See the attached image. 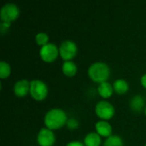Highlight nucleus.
<instances>
[{"instance_id": "f03ea898", "label": "nucleus", "mask_w": 146, "mask_h": 146, "mask_svg": "<svg viewBox=\"0 0 146 146\" xmlns=\"http://www.w3.org/2000/svg\"><path fill=\"white\" fill-rule=\"evenodd\" d=\"M88 76L90 79L98 84L107 81L110 75V68L108 64L103 62H97L92 63L88 70Z\"/></svg>"}, {"instance_id": "6e6552de", "label": "nucleus", "mask_w": 146, "mask_h": 146, "mask_svg": "<svg viewBox=\"0 0 146 146\" xmlns=\"http://www.w3.org/2000/svg\"><path fill=\"white\" fill-rule=\"evenodd\" d=\"M37 142L39 146H53L56 142L54 132L47 127L41 128L37 135Z\"/></svg>"}, {"instance_id": "6ab92c4d", "label": "nucleus", "mask_w": 146, "mask_h": 146, "mask_svg": "<svg viewBox=\"0 0 146 146\" xmlns=\"http://www.w3.org/2000/svg\"><path fill=\"white\" fill-rule=\"evenodd\" d=\"M66 125L68 126V127L69 129L74 130V129H76V128L78 127L79 122H78L77 120H75V119H74V118H70V119L68 120Z\"/></svg>"}, {"instance_id": "9b49d317", "label": "nucleus", "mask_w": 146, "mask_h": 146, "mask_svg": "<svg viewBox=\"0 0 146 146\" xmlns=\"http://www.w3.org/2000/svg\"><path fill=\"white\" fill-rule=\"evenodd\" d=\"M98 92L100 95V97H102L103 98H109L113 95L114 87L110 82L105 81L98 85Z\"/></svg>"}, {"instance_id": "5701e85b", "label": "nucleus", "mask_w": 146, "mask_h": 146, "mask_svg": "<svg viewBox=\"0 0 146 146\" xmlns=\"http://www.w3.org/2000/svg\"><path fill=\"white\" fill-rule=\"evenodd\" d=\"M145 115H146V107H145Z\"/></svg>"}, {"instance_id": "f8f14e48", "label": "nucleus", "mask_w": 146, "mask_h": 146, "mask_svg": "<svg viewBox=\"0 0 146 146\" xmlns=\"http://www.w3.org/2000/svg\"><path fill=\"white\" fill-rule=\"evenodd\" d=\"M102 143L101 136L96 132L89 133L84 139V144L86 146H100Z\"/></svg>"}, {"instance_id": "4be33fe9", "label": "nucleus", "mask_w": 146, "mask_h": 146, "mask_svg": "<svg viewBox=\"0 0 146 146\" xmlns=\"http://www.w3.org/2000/svg\"><path fill=\"white\" fill-rule=\"evenodd\" d=\"M140 83L146 89V74H145L144 75H142V77L140 79Z\"/></svg>"}, {"instance_id": "b1692460", "label": "nucleus", "mask_w": 146, "mask_h": 146, "mask_svg": "<svg viewBox=\"0 0 146 146\" xmlns=\"http://www.w3.org/2000/svg\"><path fill=\"white\" fill-rule=\"evenodd\" d=\"M145 146H146V144H145Z\"/></svg>"}, {"instance_id": "39448f33", "label": "nucleus", "mask_w": 146, "mask_h": 146, "mask_svg": "<svg viewBox=\"0 0 146 146\" xmlns=\"http://www.w3.org/2000/svg\"><path fill=\"white\" fill-rule=\"evenodd\" d=\"M95 113L102 121L110 120L115 113V107L108 101H99L95 106Z\"/></svg>"}, {"instance_id": "7ed1b4c3", "label": "nucleus", "mask_w": 146, "mask_h": 146, "mask_svg": "<svg viewBox=\"0 0 146 146\" xmlns=\"http://www.w3.org/2000/svg\"><path fill=\"white\" fill-rule=\"evenodd\" d=\"M31 97L36 101H42L48 96V86L40 80H33L30 81V92Z\"/></svg>"}, {"instance_id": "9d476101", "label": "nucleus", "mask_w": 146, "mask_h": 146, "mask_svg": "<svg viewBox=\"0 0 146 146\" xmlns=\"http://www.w3.org/2000/svg\"><path fill=\"white\" fill-rule=\"evenodd\" d=\"M96 133L106 139L112 135V126L107 121H99L95 125Z\"/></svg>"}, {"instance_id": "dca6fc26", "label": "nucleus", "mask_w": 146, "mask_h": 146, "mask_svg": "<svg viewBox=\"0 0 146 146\" xmlns=\"http://www.w3.org/2000/svg\"><path fill=\"white\" fill-rule=\"evenodd\" d=\"M124 142L121 137L119 135H111L109 138H107L104 143V146H123Z\"/></svg>"}, {"instance_id": "ddd939ff", "label": "nucleus", "mask_w": 146, "mask_h": 146, "mask_svg": "<svg viewBox=\"0 0 146 146\" xmlns=\"http://www.w3.org/2000/svg\"><path fill=\"white\" fill-rule=\"evenodd\" d=\"M77 65L72 61H65L62 63V70L67 77H74L77 73Z\"/></svg>"}, {"instance_id": "2eb2a0df", "label": "nucleus", "mask_w": 146, "mask_h": 146, "mask_svg": "<svg viewBox=\"0 0 146 146\" xmlns=\"http://www.w3.org/2000/svg\"><path fill=\"white\" fill-rule=\"evenodd\" d=\"M145 105V100L140 95L134 96L130 101V107L134 111H140Z\"/></svg>"}, {"instance_id": "f257e3e1", "label": "nucleus", "mask_w": 146, "mask_h": 146, "mask_svg": "<svg viewBox=\"0 0 146 146\" xmlns=\"http://www.w3.org/2000/svg\"><path fill=\"white\" fill-rule=\"evenodd\" d=\"M68 116L64 110L58 108L50 110L44 115V122L45 127L50 130H56L67 124Z\"/></svg>"}, {"instance_id": "f3484780", "label": "nucleus", "mask_w": 146, "mask_h": 146, "mask_svg": "<svg viewBox=\"0 0 146 146\" xmlns=\"http://www.w3.org/2000/svg\"><path fill=\"white\" fill-rule=\"evenodd\" d=\"M11 68L8 62L4 61H1L0 62V78L1 79H6L10 75Z\"/></svg>"}, {"instance_id": "a211bd4d", "label": "nucleus", "mask_w": 146, "mask_h": 146, "mask_svg": "<svg viewBox=\"0 0 146 146\" xmlns=\"http://www.w3.org/2000/svg\"><path fill=\"white\" fill-rule=\"evenodd\" d=\"M35 40H36V43L42 47V46H44L47 44H49V36L46 33L40 32L36 34Z\"/></svg>"}, {"instance_id": "412c9836", "label": "nucleus", "mask_w": 146, "mask_h": 146, "mask_svg": "<svg viewBox=\"0 0 146 146\" xmlns=\"http://www.w3.org/2000/svg\"><path fill=\"white\" fill-rule=\"evenodd\" d=\"M66 146H86L85 145V144L84 143H82V142H80V141H76V140H74V141H71V142H69V143H68Z\"/></svg>"}, {"instance_id": "4468645a", "label": "nucleus", "mask_w": 146, "mask_h": 146, "mask_svg": "<svg viewBox=\"0 0 146 146\" xmlns=\"http://www.w3.org/2000/svg\"><path fill=\"white\" fill-rule=\"evenodd\" d=\"M113 87H114V92H115L117 94L121 95V94H125L127 92L129 89V85L126 80L118 79L114 81Z\"/></svg>"}, {"instance_id": "1a4fd4ad", "label": "nucleus", "mask_w": 146, "mask_h": 146, "mask_svg": "<svg viewBox=\"0 0 146 146\" xmlns=\"http://www.w3.org/2000/svg\"><path fill=\"white\" fill-rule=\"evenodd\" d=\"M13 92L18 98H23L27 96L30 92V81L25 79L17 80L14 85Z\"/></svg>"}, {"instance_id": "aec40b11", "label": "nucleus", "mask_w": 146, "mask_h": 146, "mask_svg": "<svg viewBox=\"0 0 146 146\" xmlns=\"http://www.w3.org/2000/svg\"><path fill=\"white\" fill-rule=\"evenodd\" d=\"M10 25H11V23L1 21V24H0V31H1V33L2 34H4L9 29Z\"/></svg>"}, {"instance_id": "423d86ee", "label": "nucleus", "mask_w": 146, "mask_h": 146, "mask_svg": "<svg viewBox=\"0 0 146 146\" xmlns=\"http://www.w3.org/2000/svg\"><path fill=\"white\" fill-rule=\"evenodd\" d=\"M78 51L77 44L73 40H64L59 46V56L65 61H71Z\"/></svg>"}, {"instance_id": "20e7f679", "label": "nucleus", "mask_w": 146, "mask_h": 146, "mask_svg": "<svg viewBox=\"0 0 146 146\" xmlns=\"http://www.w3.org/2000/svg\"><path fill=\"white\" fill-rule=\"evenodd\" d=\"M20 15V9L18 6L12 3H8L3 5L0 10V18L3 22L12 23Z\"/></svg>"}, {"instance_id": "0eeeda50", "label": "nucleus", "mask_w": 146, "mask_h": 146, "mask_svg": "<svg viewBox=\"0 0 146 146\" xmlns=\"http://www.w3.org/2000/svg\"><path fill=\"white\" fill-rule=\"evenodd\" d=\"M39 55L44 62H52L59 56V47H57L55 44L49 43L40 48Z\"/></svg>"}]
</instances>
